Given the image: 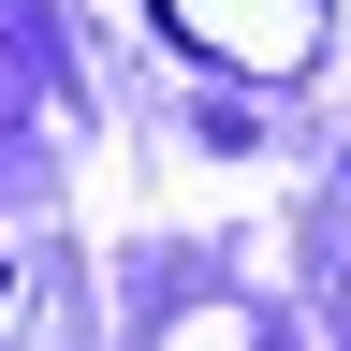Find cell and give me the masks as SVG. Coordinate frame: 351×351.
<instances>
[{"label":"cell","instance_id":"6da1fadb","mask_svg":"<svg viewBox=\"0 0 351 351\" xmlns=\"http://www.w3.org/2000/svg\"><path fill=\"white\" fill-rule=\"evenodd\" d=\"M147 15L191 44L205 73H249V88L322 73V44H337V15H322V0H147Z\"/></svg>","mask_w":351,"mask_h":351}]
</instances>
